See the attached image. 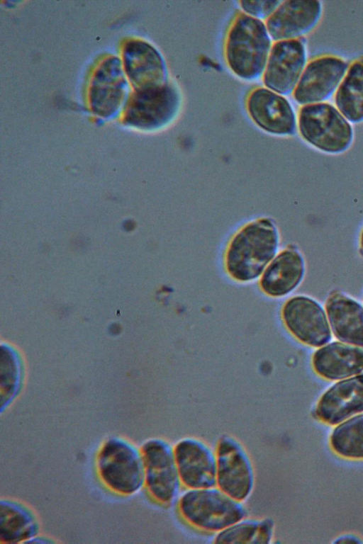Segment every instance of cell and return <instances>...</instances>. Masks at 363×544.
I'll list each match as a JSON object with an SVG mask.
<instances>
[{
	"mask_svg": "<svg viewBox=\"0 0 363 544\" xmlns=\"http://www.w3.org/2000/svg\"><path fill=\"white\" fill-rule=\"evenodd\" d=\"M272 44L264 21L238 12L224 38L225 64L238 79L255 81L262 76Z\"/></svg>",
	"mask_w": 363,
	"mask_h": 544,
	"instance_id": "1",
	"label": "cell"
},
{
	"mask_svg": "<svg viewBox=\"0 0 363 544\" xmlns=\"http://www.w3.org/2000/svg\"><path fill=\"white\" fill-rule=\"evenodd\" d=\"M279 242V231L271 219L248 222L230 241L225 253L228 273L241 282L257 278L274 257Z\"/></svg>",
	"mask_w": 363,
	"mask_h": 544,
	"instance_id": "2",
	"label": "cell"
},
{
	"mask_svg": "<svg viewBox=\"0 0 363 544\" xmlns=\"http://www.w3.org/2000/svg\"><path fill=\"white\" fill-rule=\"evenodd\" d=\"M176 504L184 523L209 534L216 535L248 516L244 502L232 498L217 486L185 489Z\"/></svg>",
	"mask_w": 363,
	"mask_h": 544,
	"instance_id": "3",
	"label": "cell"
},
{
	"mask_svg": "<svg viewBox=\"0 0 363 544\" xmlns=\"http://www.w3.org/2000/svg\"><path fill=\"white\" fill-rule=\"evenodd\" d=\"M101 482L113 492L130 496L145 487V468L141 448L121 436L106 439L96 457Z\"/></svg>",
	"mask_w": 363,
	"mask_h": 544,
	"instance_id": "4",
	"label": "cell"
},
{
	"mask_svg": "<svg viewBox=\"0 0 363 544\" xmlns=\"http://www.w3.org/2000/svg\"><path fill=\"white\" fill-rule=\"evenodd\" d=\"M297 128L306 142L327 153L345 152L353 140L350 123L327 102L302 106L297 115Z\"/></svg>",
	"mask_w": 363,
	"mask_h": 544,
	"instance_id": "5",
	"label": "cell"
},
{
	"mask_svg": "<svg viewBox=\"0 0 363 544\" xmlns=\"http://www.w3.org/2000/svg\"><path fill=\"white\" fill-rule=\"evenodd\" d=\"M182 96L172 81L134 91L125 103L123 123L144 131H155L170 125L177 117Z\"/></svg>",
	"mask_w": 363,
	"mask_h": 544,
	"instance_id": "6",
	"label": "cell"
},
{
	"mask_svg": "<svg viewBox=\"0 0 363 544\" xmlns=\"http://www.w3.org/2000/svg\"><path fill=\"white\" fill-rule=\"evenodd\" d=\"M145 468V487L151 499L160 506L177 503L182 487L174 451L168 440L154 437L140 447Z\"/></svg>",
	"mask_w": 363,
	"mask_h": 544,
	"instance_id": "7",
	"label": "cell"
},
{
	"mask_svg": "<svg viewBox=\"0 0 363 544\" xmlns=\"http://www.w3.org/2000/svg\"><path fill=\"white\" fill-rule=\"evenodd\" d=\"M216 485L232 498L244 502L255 486V470L247 450L236 437L221 435L215 446Z\"/></svg>",
	"mask_w": 363,
	"mask_h": 544,
	"instance_id": "8",
	"label": "cell"
},
{
	"mask_svg": "<svg viewBox=\"0 0 363 544\" xmlns=\"http://www.w3.org/2000/svg\"><path fill=\"white\" fill-rule=\"evenodd\" d=\"M306 64L303 38L273 42L261 77L263 86L285 96L292 94Z\"/></svg>",
	"mask_w": 363,
	"mask_h": 544,
	"instance_id": "9",
	"label": "cell"
},
{
	"mask_svg": "<svg viewBox=\"0 0 363 544\" xmlns=\"http://www.w3.org/2000/svg\"><path fill=\"white\" fill-rule=\"evenodd\" d=\"M245 108L250 119L269 134L291 136L296 131L297 115L290 101L264 86L247 93Z\"/></svg>",
	"mask_w": 363,
	"mask_h": 544,
	"instance_id": "10",
	"label": "cell"
},
{
	"mask_svg": "<svg viewBox=\"0 0 363 544\" xmlns=\"http://www.w3.org/2000/svg\"><path fill=\"white\" fill-rule=\"evenodd\" d=\"M342 58L325 55L307 62L301 78L292 93L299 105L325 102L335 94L348 69Z\"/></svg>",
	"mask_w": 363,
	"mask_h": 544,
	"instance_id": "11",
	"label": "cell"
},
{
	"mask_svg": "<svg viewBox=\"0 0 363 544\" xmlns=\"http://www.w3.org/2000/svg\"><path fill=\"white\" fill-rule=\"evenodd\" d=\"M175 460L182 487L199 489L216 485V455L204 440L183 437L174 443Z\"/></svg>",
	"mask_w": 363,
	"mask_h": 544,
	"instance_id": "12",
	"label": "cell"
},
{
	"mask_svg": "<svg viewBox=\"0 0 363 544\" xmlns=\"http://www.w3.org/2000/svg\"><path fill=\"white\" fill-rule=\"evenodd\" d=\"M127 80L121 60L116 56L104 59L96 69L89 89L91 111L108 118L118 113L124 103Z\"/></svg>",
	"mask_w": 363,
	"mask_h": 544,
	"instance_id": "13",
	"label": "cell"
},
{
	"mask_svg": "<svg viewBox=\"0 0 363 544\" xmlns=\"http://www.w3.org/2000/svg\"><path fill=\"white\" fill-rule=\"evenodd\" d=\"M282 317L290 332L305 344L321 346L331 339L326 314L311 298L296 296L289 299L283 307Z\"/></svg>",
	"mask_w": 363,
	"mask_h": 544,
	"instance_id": "14",
	"label": "cell"
},
{
	"mask_svg": "<svg viewBox=\"0 0 363 544\" xmlns=\"http://www.w3.org/2000/svg\"><path fill=\"white\" fill-rule=\"evenodd\" d=\"M322 14L320 1H281L264 23L273 42L298 39L315 28Z\"/></svg>",
	"mask_w": 363,
	"mask_h": 544,
	"instance_id": "15",
	"label": "cell"
},
{
	"mask_svg": "<svg viewBox=\"0 0 363 544\" xmlns=\"http://www.w3.org/2000/svg\"><path fill=\"white\" fill-rule=\"evenodd\" d=\"M123 66L134 91L164 84L168 79L166 62L160 51L143 40L127 42L123 50Z\"/></svg>",
	"mask_w": 363,
	"mask_h": 544,
	"instance_id": "16",
	"label": "cell"
},
{
	"mask_svg": "<svg viewBox=\"0 0 363 544\" xmlns=\"http://www.w3.org/2000/svg\"><path fill=\"white\" fill-rule=\"evenodd\" d=\"M363 412V374L340 381L319 400L315 414L320 421L337 424Z\"/></svg>",
	"mask_w": 363,
	"mask_h": 544,
	"instance_id": "17",
	"label": "cell"
},
{
	"mask_svg": "<svg viewBox=\"0 0 363 544\" xmlns=\"http://www.w3.org/2000/svg\"><path fill=\"white\" fill-rule=\"evenodd\" d=\"M312 364L315 373L323 378H347L363 371V348L333 342L315 352Z\"/></svg>",
	"mask_w": 363,
	"mask_h": 544,
	"instance_id": "18",
	"label": "cell"
},
{
	"mask_svg": "<svg viewBox=\"0 0 363 544\" xmlns=\"http://www.w3.org/2000/svg\"><path fill=\"white\" fill-rule=\"evenodd\" d=\"M325 310L335 337L342 342L363 347V307L335 291L328 298Z\"/></svg>",
	"mask_w": 363,
	"mask_h": 544,
	"instance_id": "19",
	"label": "cell"
},
{
	"mask_svg": "<svg viewBox=\"0 0 363 544\" xmlns=\"http://www.w3.org/2000/svg\"><path fill=\"white\" fill-rule=\"evenodd\" d=\"M40 530L39 518L29 505L13 498L1 499V543H28Z\"/></svg>",
	"mask_w": 363,
	"mask_h": 544,
	"instance_id": "20",
	"label": "cell"
},
{
	"mask_svg": "<svg viewBox=\"0 0 363 544\" xmlns=\"http://www.w3.org/2000/svg\"><path fill=\"white\" fill-rule=\"evenodd\" d=\"M304 271L302 256L295 249L289 247L271 261L262 275L260 286L271 296L285 295L298 285Z\"/></svg>",
	"mask_w": 363,
	"mask_h": 544,
	"instance_id": "21",
	"label": "cell"
},
{
	"mask_svg": "<svg viewBox=\"0 0 363 544\" xmlns=\"http://www.w3.org/2000/svg\"><path fill=\"white\" fill-rule=\"evenodd\" d=\"M334 101L335 107L350 123L363 122V57L349 65Z\"/></svg>",
	"mask_w": 363,
	"mask_h": 544,
	"instance_id": "22",
	"label": "cell"
},
{
	"mask_svg": "<svg viewBox=\"0 0 363 544\" xmlns=\"http://www.w3.org/2000/svg\"><path fill=\"white\" fill-rule=\"evenodd\" d=\"M274 522L269 517L246 516L214 535L215 543L269 544L274 538Z\"/></svg>",
	"mask_w": 363,
	"mask_h": 544,
	"instance_id": "23",
	"label": "cell"
},
{
	"mask_svg": "<svg viewBox=\"0 0 363 544\" xmlns=\"http://www.w3.org/2000/svg\"><path fill=\"white\" fill-rule=\"evenodd\" d=\"M330 445L333 450L341 456L363 458V414L337 426L331 434Z\"/></svg>",
	"mask_w": 363,
	"mask_h": 544,
	"instance_id": "24",
	"label": "cell"
},
{
	"mask_svg": "<svg viewBox=\"0 0 363 544\" xmlns=\"http://www.w3.org/2000/svg\"><path fill=\"white\" fill-rule=\"evenodd\" d=\"M281 1L252 0L239 1L238 4L244 13L264 21L275 11Z\"/></svg>",
	"mask_w": 363,
	"mask_h": 544,
	"instance_id": "25",
	"label": "cell"
},
{
	"mask_svg": "<svg viewBox=\"0 0 363 544\" xmlns=\"http://www.w3.org/2000/svg\"><path fill=\"white\" fill-rule=\"evenodd\" d=\"M29 543H55L54 540H52L51 538H48L46 536H42L38 535L33 539H31Z\"/></svg>",
	"mask_w": 363,
	"mask_h": 544,
	"instance_id": "26",
	"label": "cell"
},
{
	"mask_svg": "<svg viewBox=\"0 0 363 544\" xmlns=\"http://www.w3.org/2000/svg\"><path fill=\"white\" fill-rule=\"evenodd\" d=\"M359 251H360L361 254L363 256V230H362L361 236H360Z\"/></svg>",
	"mask_w": 363,
	"mask_h": 544,
	"instance_id": "27",
	"label": "cell"
}]
</instances>
